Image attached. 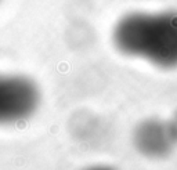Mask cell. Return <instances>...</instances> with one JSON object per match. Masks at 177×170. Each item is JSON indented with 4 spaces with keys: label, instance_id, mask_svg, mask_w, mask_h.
<instances>
[{
    "label": "cell",
    "instance_id": "3957f363",
    "mask_svg": "<svg viewBox=\"0 0 177 170\" xmlns=\"http://www.w3.org/2000/svg\"><path fill=\"white\" fill-rule=\"evenodd\" d=\"M133 144L136 149L145 158H168L177 147L169 123L158 119L141 122L133 133Z\"/></svg>",
    "mask_w": 177,
    "mask_h": 170
},
{
    "label": "cell",
    "instance_id": "277c9868",
    "mask_svg": "<svg viewBox=\"0 0 177 170\" xmlns=\"http://www.w3.org/2000/svg\"><path fill=\"white\" fill-rule=\"evenodd\" d=\"M169 126H170V130H172V134H173V138L177 144V115L173 118V119L169 122Z\"/></svg>",
    "mask_w": 177,
    "mask_h": 170
},
{
    "label": "cell",
    "instance_id": "7a4b0ae2",
    "mask_svg": "<svg viewBox=\"0 0 177 170\" xmlns=\"http://www.w3.org/2000/svg\"><path fill=\"white\" fill-rule=\"evenodd\" d=\"M37 84L24 75L0 73V126L28 119L40 105Z\"/></svg>",
    "mask_w": 177,
    "mask_h": 170
},
{
    "label": "cell",
    "instance_id": "8992f818",
    "mask_svg": "<svg viewBox=\"0 0 177 170\" xmlns=\"http://www.w3.org/2000/svg\"><path fill=\"white\" fill-rule=\"evenodd\" d=\"M2 3H3V0H0V4H2Z\"/></svg>",
    "mask_w": 177,
    "mask_h": 170
},
{
    "label": "cell",
    "instance_id": "6da1fadb",
    "mask_svg": "<svg viewBox=\"0 0 177 170\" xmlns=\"http://www.w3.org/2000/svg\"><path fill=\"white\" fill-rule=\"evenodd\" d=\"M114 44L120 53L141 57L159 65L177 62V29L141 14L120 18L112 32Z\"/></svg>",
    "mask_w": 177,
    "mask_h": 170
},
{
    "label": "cell",
    "instance_id": "5b68a950",
    "mask_svg": "<svg viewBox=\"0 0 177 170\" xmlns=\"http://www.w3.org/2000/svg\"><path fill=\"white\" fill-rule=\"evenodd\" d=\"M84 170H115L114 167H111V166H91V167H87V169H84Z\"/></svg>",
    "mask_w": 177,
    "mask_h": 170
}]
</instances>
